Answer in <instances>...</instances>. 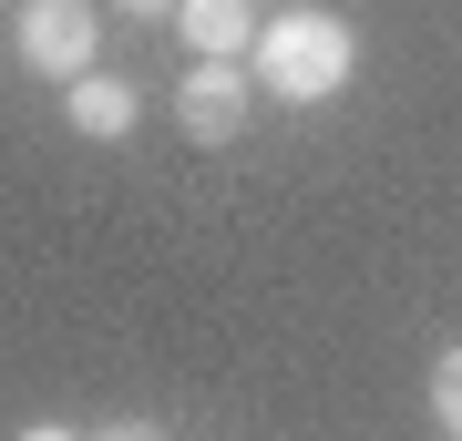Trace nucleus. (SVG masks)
Instances as JSON below:
<instances>
[{
    "instance_id": "0eeeda50",
    "label": "nucleus",
    "mask_w": 462,
    "mask_h": 441,
    "mask_svg": "<svg viewBox=\"0 0 462 441\" xmlns=\"http://www.w3.org/2000/svg\"><path fill=\"white\" fill-rule=\"evenodd\" d=\"M83 441H165V421H134V410H124V421H93Z\"/></svg>"
},
{
    "instance_id": "6e6552de",
    "label": "nucleus",
    "mask_w": 462,
    "mask_h": 441,
    "mask_svg": "<svg viewBox=\"0 0 462 441\" xmlns=\"http://www.w3.org/2000/svg\"><path fill=\"white\" fill-rule=\"evenodd\" d=\"M124 11H134V21H175V0H124Z\"/></svg>"
},
{
    "instance_id": "39448f33",
    "label": "nucleus",
    "mask_w": 462,
    "mask_h": 441,
    "mask_svg": "<svg viewBox=\"0 0 462 441\" xmlns=\"http://www.w3.org/2000/svg\"><path fill=\"white\" fill-rule=\"evenodd\" d=\"M257 0H175V32L196 62H247V41H257Z\"/></svg>"
},
{
    "instance_id": "7ed1b4c3",
    "label": "nucleus",
    "mask_w": 462,
    "mask_h": 441,
    "mask_svg": "<svg viewBox=\"0 0 462 441\" xmlns=\"http://www.w3.org/2000/svg\"><path fill=\"white\" fill-rule=\"evenodd\" d=\"M247 62H196L175 82V133L185 144H236V133H247Z\"/></svg>"
},
{
    "instance_id": "f257e3e1",
    "label": "nucleus",
    "mask_w": 462,
    "mask_h": 441,
    "mask_svg": "<svg viewBox=\"0 0 462 441\" xmlns=\"http://www.w3.org/2000/svg\"><path fill=\"white\" fill-rule=\"evenodd\" d=\"M349 72H360V32H349L339 11H319V0L267 11L257 41H247V82L278 93V103H339Z\"/></svg>"
},
{
    "instance_id": "1a4fd4ad",
    "label": "nucleus",
    "mask_w": 462,
    "mask_h": 441,
    "mask_svg": "<svg viewBox=\"0 0 462 441\" xmlns=\"http://www.w3.org/2000/svg\"><path fill=\"white\" fill-rule=\"evenodd\" d=\"M21 441H83V431H62V421H32V431H21Z\"/></svg>"
},
{
    "instance_id": "f03ea898",
    "label": "nucleus",
    "mask_w": 462,
    "mask_h": 441,
    "mask_svg": "<svg viewBox=\"0 0 462 441\" xmlns=\"http://www.w3.org/2000/svg\"><path fill=\"white\" fill-rule=\"evenodd\" d=\"M11 51H21L42 82H83L93 51H103V11H93V0H21Z\"/></svg>"
},
{
    "instance_id": "20e7f679",
    "label": "nucleus",
    "mask_w": 462,
    "mask_h": 441,
    "mask_svg": "<svg viewBox=\"0 0 462 441\" xmlns=\"http://www.w3.org/2000/svg\"><path fill=\"white\" fill-rule=\"evenodd\" d=\"M62 124L83 133V144H124L134 124H144V93L114 72H83V82H62Z\"/></svg>"
},
{
    "instance_id": "423d86ee",
    "label": "nucleus",
    "mask_w": 462,
    "mask_h": 441,
    "mask_svg": "<svg viewBox=\"0 0 462 441\" xmlns=\"http://www.w3.org/2000/svg\"><path fill=\"white\" fill-rule=\"evenodd\" d=\"M431 421H442V441H462V339L431 360Z\"/></svg>"
}]
</instances>
